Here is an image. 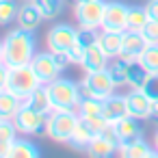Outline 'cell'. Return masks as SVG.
<instances>
[{
	"label": "cell",
	"instance_id": "603a6c76",
	"mask_svg": "<svg viewBox=\"0 0 158 158\" xmlns=\"http://www.w3.org/2000/svg\"><path fill=\"white\" fill-rule=\"evenodd\" d=\"M147 78H149V72H147L145 65H141L139 61H134V63L128 65V72H126V87H130V89H143V85L147 82Z\"/></svg>",
	"mask_w": 158,
	"mask_h": 158
},
{
	"label": "cell",
	"instance_id": "484cf974",
	"mask_svg": "<svg viewBox=\"0 0 158 158\" xmlns=\"http://www.w3.org/2000/svg\"><path fill=\"white\" fill-rule=\"evenodd\" d=\"M33 2L39 7L44 20H54L65 9V0H33Z\"/></svg>",
	"mask_w": 158,
	"mask_h": 158
},
{
	"label": "cell",
	"instance_id": "277c9868",
	"mask_svg": "<svg viewBox=\"0 0 158 158\" xmlns=\"http://www.w3.org/2000/svg\"><path fill=\"white\" fill-rule=\"evenodd\" d=\"M80 91H82V98H100V100H106L108 95H113L117 91V85L106 69H100V72H85V78L80 82Z\"/></svg>",
	"mask_w": 158,
	"mask_h": 158
},
{
	"label": "cell",
	"instance_id": "3957f363",
	"mask_svg": "<svg viewBox=\"0 0 158 158\" xmlns=\"http://www.w3.org/2000/svg\"><path fill=\"white\" fill-rule=\"evenodd\" d=\"M48 87H50V95H52V106L54 108H61V110H78V106L82 102V91H80V85L78 82L59 76Z\"/></svg>",
	"mask_w": 158,
	"mask_h": 158
},
{
	"label": "cell",
	"instance_id": "cb8c5ba5",
	"mask_svg": "<svg viewBox=\"0 0 158 158\" xmlns=\"http://www.w3.org/2000/svg\"><path fill=\"white\" fill-rule=\"evenodd\" d=\"M98 44L102 46V50L113 59L121 52V33L117 31H100V39Z\"/></svg>",
	"mask_w": 158,
	"mask_h": 158
},
{
	"label": "cell",
	"instance_id": "d6986e66",
	"mask_svg": "<svg viewBox=\"0 0 158 158\" xmlns=\"http://www.w3.org/2000/svg\"><path fill=\"white\" fill-rule=\"evenodd\" d=\"M145 46H147V41H145L143 33H139V31H130V28H126V31L121 33V52L134 54V56L139 59V54L143 52Z\"/></svg>",
	"mask_w": 158,
	"mask_h": 158
},
{
	"label": "cell",
	"instance_id": "f1b7e54d",
	"mask_svg": "<svg viewBox=\"0 0 158 158\" xmlns=\"http://www.w3.org/2000/svg\"><path fill=\"white\" fill-rule=\"evenodd\" d=\"M78 117H93V115H102V100L100 98H82L80 106H78Z\"/></svg>",
	"mask_w": 158,
	"mask_h": 158
},
{
	"label": "cell",
	"instance_id": "d4e9b609",
	"mask_svg": "<svg viewBox=\"0 0 158 158\" xmlns=\"http://www.w3.org/2000/svg\"><path fill=\"white\" fill-rule=\"evenodd\" d=\"M149 22L145 5H128V28L130 31H143V26Z\"/></svg>",
	"mask_w": 158,
	"mask_h": 158
},
{
	"label": "cell",
	"instance_id": "5b68a950",
	"mask_svg": "<svg viewBox=\"0 0 158 158\" xmlns=\"http://www.w3.org/2000/svg\"><path fill=\"white\" fill-rule=\"evenodd\" d=\"M41 85V80L37 78L33 65H15L9 69V80H7V89L11 93H15L18 98L26 100L37 87Z\"/></svg>",
	"mask_w": 158,
	"mask_h": 158
},
{
	"label": "cell",
	"instance_id": "4dcf8cb0",
	"mask_svg": "<svg viewBox=\"0 0 158 158\" xmlns=\"http://www.w3.org/2000/svg\"><path fill=\"white\" fill-rule=\"evenodd\" d=\"M85 52H87V48L76 39V41L72 44V48L67 50V54H69V59H72V65H80L82 59H85Z\"/></svg>",
	"mask_w": 158,
	"mask_h": 158
},
{
	"label": "cell",
	"instance_id": "74e56055",
	"mask_svg": "<svg viewBox=\"0 0 158 158\" xmlns=\"http://www.w3.org/2000/svg\"><path fill=\"white\" fill-rule=\"evenodd\" d=\"M149 119L158 121V100H152V108H149Z\"/></svg>",
	"mask_w": 158,
	"mask_h": 158
},
{
	"label": "cell",
	"instance_id": "7402d4cb",
	"mask_svg": "<svg viewBox=\"0 0 158 158\" xmlns=\"http://www.w3.org/2000/svg\"><path fill=\"white\" fill-rule=\"evenodd\" d=\"M22 104H24L22 98H18L9 89H2L0 91V119H13Z\"/></svg>",
	"mask_w": 158,
	"mask_h": 158
},
{
	"label": "cell",
	"instance_id": "e575fe53",
	"mask_svg": "<svg viewBox=\"0 0 158 158\" xmlns=\"http://www.w3.org/2000/svg\"><path fill=\"white\" fill-rule=\"evenodd\" d=\"M9 65L5 63V61H0V91L2 89H7V80H9Z\"/></svg>",
	"mask_w": 158,
	"mask_h": 158
},
{
	"label": "cell",
	"instance_id": "5bb4252c",
	"mask_svg": "<svg viewBox=\"0 0 158 158\" xmlns=\"http://www.w3.org/2000/svg\"><path fill=\"white\" fill-rule=\"evenodd\" d=\"M139 121L141 119L128 115V117L119 119L117 123H113L115 126V132H117V139H119V147L121 145H128V143H132V141H136V139L143 136V130H141V123Z\"/></svg>",
	"mask_w": 158,
	"mask_h": 158
},
{
	"label": "cell",
	"instance_id": "9a60e30c",
	"mask_svg": "<svg viewBox=\"0 0 158 158\" xmlns=\"http://www.w3.org/2000/svg\"><path fill=\"white\" fill-rule=\"evenodd\" d=\"M108 63H110V56L102 50V46H100V44H93V46H89V48H87V52H85V59H82L80 67H82L85 72H100V69H106V67H108Z\"/></svg>",
	"mask_w": 158,
	"mask_h": 158
},
{
	"label": "cell",
	"instance_id": "f35d334b",
	"mask_svg": "<svg viewBox=\"0 0 158 158\" xmlns=\"http://www.w3.org/2000/svg\"><path fill=\"white\" fill-rule=\"evenodd\" d=\"M154 147H156V152H158V128H156V132H154Z\"/></svg>",
	"mask_w": 158,
	"mask_h": 158
},
{
	"label": "cell",
	"instance_id": "f546056e",
	"mask_svg": "<svg viewBox=\"0 0 158 158\" xmlns=\"http://www.w3.org/2000/svg\"><path fill=\"white\" fill-rule=\"evenodd\" d=\"M18 128L13 123V119H0V141H7V143H13L18 139Z\"/></svg>",
	"mask_w": 158,
	"mask_h": 158
},
{
	"label": "cell",
	"instance_id": "836d02e7",
	"mask_svg": "<svg viewBox=\"0 0 158 158\" xmlns=\"http://www.w3.org/2000/svg\"><path fill=\"white\" fill-rule=\"evenodd\" d=\"M54 59H56V63H59V67H61L63 72L72 65V59H69L67 52H54Z\"/></svg>",
	"mask_w": 158,
	"mask_h": 158
},
{
	"label": "cell",
	"instance_id": "7a4b0ae2",
	"mask_svg": "<svg viewBox=\"0 0 158 158\" xmlns=\"http://www.w3.org/2000/svg\"><path fill=\"white\" fill-rule=\"evenodd\" d=\"M78 113L76 110H61L54 108L48 115V123H46V136H50L54 143L67 145L76 126H78Z\"/></svg>",
	"mask_w": 158,
	"mask_h": 158
},
{
	"label": "cell",
	"instance_id": "83f0119b",
	"mask_svg": "<svg viewBox=\"0 0 158 158\" xmlns=\"http://www.w3.org/2000/svg\"><path fill=\"white\" fill-rule=\"evenodd\" d=\"M18 9H20V5L15 0H0V26L13 24L18 18Z\"/></svg>",
	"mask_w": 158,
	"mask_h": 158
},
{
	"label": "cell",
	"instance_id": "44dd1931",
	"mask_svg": "<svg viewBox=\"0 0 158 158\" xmlns=\"http://www.w3.org/2000/svg\"><path fill=\"white\" fill-rule=\"evenodd\" d=\"M41 156V149L31 141V139H24L18 136L13 143H11V152H9V158H39Z\"/></svg>",
	"mask_w": 158,
	"mask_h": 158
},
{
	"label": "cell",
	"instance_id": "9c48e42d",
	"mask_svg": "<svg viewBox=\"0 0 158 158\" xmlns=\"http://www.w3.org/2000/svg\"><path fill=\"white\" fill-rule=\"evenodd\" d=\"M31 65H33L37 78H39L41 82H46V85H50L52 80H56V78L63 74V69L59 67V63H56V59H54V52H50V50L37 52L35 59L31 61Z\"/></svg>",
	"mask_w": 158,
	"mask_h": 158
},
{
	"label": "cell",
	"instance_id": "1f68e13d",
	"mask_svg": "<svg viewBox=\"0 0 158 158\" xmlns=\"http://www.w3.org/2000/svg\"><path fill=\"white\" fill-rule=\"evenodd\" d=\"M143 37L147 44H158V20H149L145 26H143Z\"/></svg>",
	"mask_w": 158,
	"mask_h": 158
},
{
	"label": "cell",
	"instance_id": "e0dca14e",
	"mask_svg": "<svg viewBox=\"0 0 158 158\" xmlns=\"http://www.w3.org/2000/svg\"><path fill=\"white\" fill-rule=\"evenodd\" d=\"M24 102H26L28 106H33L35 110L44 113V115H50V113L54 110V106H52V95H50V87H48L46 82H41Z\"/></svg>",
	"mask_w": 158,
	"mask_h": 158
},
{
	"label": "cell",
	"instance_id": "ba28073f",
	"mask_svg": "<svg viewBox=\"0 0 158 158\" xmlns=\"http://www.w3.org/2000/svg\"><path fill=\"white\" fill-rule=\"evenodd\" d=\"M78 37V28L67 24V22H61V24H54L48 35H46V46L50 52H67L72 48V44L76 41Z\"/></svg>",
	"mask_w": 158,
	"mask_h": 158
},
{
	"label": "cell",
	"instance_id": "60d3db41",
	"mask_svg": "<svg viewBox=\"0 0 158 158\" xmlns=\"http://www.w3.org/2000/svg\"><path fill=\"white\" fill-rule=\"evenodd\" d=\"M74 2H91V0H74Z\"/></svg>",
	"mask_w": 158,
	"mask_h": 158
},
{
	"label": "cell",
	"instance_id": "d6a6232c",
	"mask_svg": "<svg viewBox=\"0 0 158 158\" xmlns=\"http://www.w3.org/2000/svg\"><path fill=\"white\" fill-rule=\"evenodd\" d=\"M143 91L147 93L149 100H158V72L156 74H149L147 82L143 85Z\"/></svg>",
	"mask_w": 158,
	"mask_h": 158
},
{
	"label": "cell",
	"instance_id": "4316f807",
	"mask_svg": "<svg viewBox=\"0 0 158 158\" xmlns=\"http://www.w3.org/2000/svg\"><path fill=\"white\" fill-rule=\"evenodd\" d=\"M139 63L145 65L149 74H156L158 72V44H147L143 52L139 54Z\"/></svg>",
	"mask_w": 158,
	"mask_h": 158
},
{
	"label": "cell",
	"instance_id": "ab89813d",
	"mask_svg": "<svg viewBox=\"0 0 158 158\" xmlns=\"http://www.w3.org/2000/svg\"><path fill=\"white\" fill-rule=\"evenodd\" d=\"M0 61H5V48H2V41H0Z\"/></svg>",
	"mask_w": 158,
	"mask_h": 158
},
{
	"label": "cell",
	"instance_id": "7c38bea8",
	"mask_svg": "<svg viewBox=\"0 0 158 158\" xmlns=\"http://www.w3.org/2000/svg\"><path fill=\"white\" fill-rule=\"evenodd\" d=\"M102 115L108 123H117L119 119L128 117V100L126 95H119L117 91L113 95H108L106 100H102Z\"/></svg>",
	"mask_w": 158,
	"mask_h": 158
},
{
	"label": "cell",
	"instance_id": "2e32d148",
	"mask_svg": "<svg viewBox=\"0 0 158 158\" xmlns=\"http://www.w3.org/2000/svg\"><path fill=\"white\" fill-rule=\"evenodd\" d=\"M117 156L121 158H158V152L154 145H149L143 136L128 143V145H121L117 149Z\"/></svg>",
	"mask_w": 158,
	"mask_h": 158
},
{
	"label": "cell",
	"instance_id": "ffe728a7",
	"mask_svg": "<svg viewBox=\"0 0 158 158\" xmlns=\"http://www.w3.org/2000/svg\"><path fill=\"white\" fill-rule=\"evenodd\" d=\"M98 134L93 132V128L85 121V119H78V126H76V130H74V134H72V139H69V143L67 145H72L74 149H87L89 147V143L95 139Z\"/></svg>",
	"mask_w": 158,
	"mask_h": 158
},
{
	"label": "cell",
	"instance_id": "8fae6325",
	"mask_svg": "<svg viewBox=\"0 0 158 158\" xmlns=\"http://www.w3.org/2000/svg\"><path fill=\"white\" fill-rule=\"evenodd\" d=\"M44 22V15L39 11V7L33 2V0H24V5H20L18 9V18H15V24L18 28H24V31H31L35 33Z\"/></svg>",
	"mask_w": 158,
	"mask_h": 158
},
{
	"label": "cell",
	"instance_id": "52a82bcc",
	"mask_svg": "<svg viewBox=\"0 0 158 158\" xmlns=\"http://www.w3.org/2000/svg\"><path fill=\"white\" fill-rule=\"evenodd\" d=\"M106 0H91V2H74V18L82 28H102Z\"/></svg>",
	"mask_w": 158,
	"mask_h": 158
},
{
	"label": "cell",
	"instance_id": "8d00e7d4",
	"mask_svg": "<svg viewBox=\"0 0 158 158\" xmlns=\"http://www.w3.org/2000/svg\"><path fill=\"white\" fill-rule=\"evenodd\" d=\"M9 152H11V143L0 141V158H9Z\"/></svg>",
	"mask_w": 158,
	"mask_h": 158
},
{
	"label": "cell",
	"instance_id": "d590c367",
	"mask_svg": "<svg viewBox=\"0 0 158 158\" xmlns=\"http://www.w3.org/2000/svg\"><path fill=\"white\" fill-rule=\"evenodd\" d=\"M145 9H147L149 20H158V0H147V2H145Z\"/></svg>",
	"mask_w": 158,
	"mask_h": 158
},
{
	"label": "cell",
	"instance_id": "6da1fadb",
	"mask_svg": "<svg viewBox=\"0 0 158 158\" xmlns=\"http://www.w3.org/2000/svg\"><path fill=\"white\" fill-rule=\"evenodd\" d=\"M2 48H5V63L9 67L28 65L37 54L35 35L31 31H24V28L9 31L5 35V39H2Z\"/></svg>",
	"mask_w": 158,
	"mask_h": 158
},
{
	"label": "cell",
	"instance_id": "4fadbf2b",
	"mask_svg": "<svg viewBox=\"0 0 158 158\" xmlns=\"http://www.w3.org/2000/svg\"><path fill=\"white\" fill-rule=\"evenodd\" d=\"M128 100V113L136 119H149V108H152V100L147 98V93L143 89H130L126 93Z\"/></svg>",
	"mask_w": 158,
	"mask_h": 158
},
{
	"label": "cell",
	"instance_id": "30bf717a",
	"mask_svg": "<svg viewBox=\"0 0 158 158\" xmlns=\"http://www.w3.org/2000/svg\"><path fill=\"white\" fill-rule=\"evenodd\" d=\"M128 28V5L119 2V0H108L104 9V22L102 31H117L123 33Z\"/></svg>",
	"mask_w": 158,
	"mask_h": 158
},
{
	"label": "cell",
	"instance_id": "ac0fdd59",
	"mask_svg": "<svg viewBox=\"0 0 158 158\" xmlns=\"http://www.w3.org/2000/svg\"><path fill=\"white\" fill-rule=\"evenodd\" d=\"M117 149H119V145L113 141V139H108V136H104V134H98L91 143H89V147L85 149L91 158H110V156H115L117 154Z\"/></svg>",
	"mask_w": 158,
	"mask_h": 158
},
{
	"label": "cell",
	"instance_id": "8992f818",
	"mask_svg": "<svg viewBox=\"0 0 158 158\" xmlns=\"http://www.w3.org/2000/svg\"><path fill=\"white\" fill-rule=\"evenodd\" d=\"M13 123L18 128L20 134L24 136H35V134H46V123H48V115L35 110L33 106H28L26 102L20 106V110L13 117Z\"/></svg>",
	"mask_w": 158,
	"mask_h": 158
}]
</instances>
